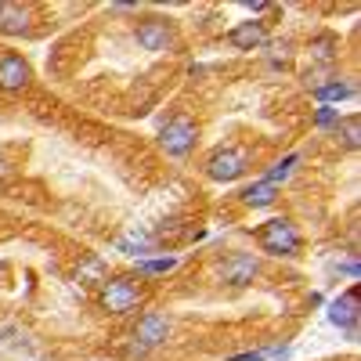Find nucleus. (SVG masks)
<instances>
[{"instance_id":"f257e3e1","label":"nucleus","mask_w":361,"mask_h":361,"mask_svg":"<svg viewBox=\"0 0 361 361\" xmlns=\"http://www.w3.org/2000/svg\"><path fill=\"white\" fill-rule=\"evenodd\" d=\"M257 246L271 257H300L304 250V235L289 217H271L257 228Z\"/></svg>"},{"instance_id":"f03ea898","label":"nucleus","mask_w":361,"mask_h":361,"mask_svg":"<svg viewBox=\"0 0 361 361\" xmlns=\"http://www.w3.org/2000/svg\"><path fill=\"white\" fill-rule=\"evenodd\" d=\"M199 145V123L188 116V112H177L166 119V127L159 130V148L173 159H185L192 156V148Z\"/></svg>"},{"instance_id":"7ed1b4c3","label":"nucleus","mask_w":361,"mask_h":361,"mask_svg":"<svg viewBox=\"0 0 361 361\" xmlns=\"http://www.w3.org/2000/svg\"><path fill=\"white\" fill-rule=\"evenodd\" d=\"M246 170H250V156L243 152V148H231V145L214 148L209 159H206V177L217 180V185H231V180H238Z\"/></svg>"},{"instance_id":"20e7f679","label":"nucleus","mask_w":361,"mask_h":361,"mask_svg":"<svg viewBox=\"0 0 361 361\" xmlns=\"http://www.w3.org/2000/svg\"><path fill=\"white\" fill-rule=\"evenodd\" d=\"M98 300L109 314H130L141 304V286L134 279H105Z\"/></svg>"},{"instance_id":"39448f33","label":"nucleus","mask_w":361,"mask_h":361,"mask_svg":"<svg viewBox=\"0 0 361 361\" xmlns=\"http://www.w3.org/2000/svg\"><path fill=\"white\" fill-rule=\"evenodd\" d=\"M134 40H137V47H141V51H152V54L170 51V47H173V25H170V18L148 15V18H141V22H137Z\"/></svg>"},{"instance_id":"423d86ee","label":"nucleus","mask_w":361,"mask_h":361,"mask_svg":"<svg viewBox=\"0 0 361 361\" xmlns=\"http://www.w3.org/2000/svg\"><path fill=\"white\" fill-rule=\"evenodd\" d=\"M257 275H260V260H257L253 253H231V257L221 264V282L231 286V289L253 286Z\"/></svg>"},{"instance_id":"0eeeda50","label":"nucleus","mask_w":361,"mask_h":361,"mask_svg":"<svg viewBox=\"0 0 361 361\" xmlns=\"http://www.w3.org/2000/svg\"><path fill=\"white\" fill-rule=\"evenodd\" d=\"M361 296H357V286H350L343 296H336L333 304H329V322H333L336 329H343V333L357 336V318H361Z\"/></svg>"},{"instance_id":"6e6552de","label":"nucleus","mask_w":361,"mask_h":361,"mask_svg":"<svg viewBox=\"0 0 361 361\" xmlns=\"http://www.w3.org/2000/svg\"><path fill=\"white\" fill-rule=\"evenodd\" d=\"M166 336H170V318H166V314H159V311H145V314L137 318L134 340H137L141 350H152V347L166 343Z\"/></svg>"},{"instance_id":"1a4fd4ad","label":"nucleus","mask_w":361,"mask_h":361,"mask_svg":"<svg viewBox=\"0 0 361 361\" xmlns=\"http://www.w3.org/2000/svg\"><path fill=\"white\" fill-rule=\"evenodd\" d=\"M29 80H33V69H29V62L22 54H4L0 58V90H25Z\"/></svg>"},{"instance_id":"9d476101","label":"nucleus","mask_w":361,"mask_h":361,"mask_svg":"<svg viewBox=\"0 0 361 361\" xmlns=\"http://www.w3.org/2000/svg\"><path fill=\"white\" fill-rule=\"evenodd\" d=\"M228 44L235 51H257L267 44V25L260 18H250V22H238L231 33H228Z\"/></svg>"},{"instance_id":"9b49d317","label":"nucleus","mask_w":361,"mask_h":361,"mask_svg":"<svg viewBox=\"0 0 361 361\" xmlns=\"http://www.w3.org/2000/svg\"><path fill=\"white\" fill-rule=\"evenodd\" d=\"M29 22H33V11H29L25 4H11V0H0V33L22 37V33H29Z\"/></svg>"},{"instance_id":"f8f14e48","label":"nucleus","mask_w":361,"mask_h":361,"mask_svg":"<svg viewBox=\"0 0 361 361\" xmlns=\"http://www.w3.org/2000/svg\"><path fill=\"white\" fill-rule=\"evenodd\" d=\"M314 102H322V105H340V102H347V98H354L357 94V87L350 83V80H325V83H318L314 90Z\"/></svg>"},{"instance_id":"ddd939ff","label":"nucleus","mask_w":361,"mask_h":361,"mask_svg":"<svg viewBox=\"0 0 361 361\" xmlns=\"http://www.w3.org/2000/svg\"><path fill=\"white\" fill-rule=\"evenodd\" d=\"M238 195H243V202L253 206V209H264V206H275L279 202V188L267 185V180H253V185H246Z\"/></svg>"},{"instance_id":"4468645a","label":"nucleus","mask_w":361,"mask_h":361,"mask_svg":"<svg viewBox=\"0 0 361 361\" xmlns=\"http://www.w3.org/2000/svg\"><path fill=\"white\" fill-rule=\"evenodd\" d=\"M336 130L343 134V145L347 148H357L361 145V119L357 116H343L340 123H336Z\"/></svg>"},{"instance_id":"2eb2a0df","label":"nucleus","mask_w":361,"mask_h":361,"mask_svg":"<svg viewBox=\"0 0 361 361\" xmlns=\"http://www.w3.org/2000/svg\"><path fill=\"white\" fill-rule=\"evenodd\" d=\"M333 47H336V37H333V33H322V37H318V40L311 44V54L318 58V62H329V58L336 54Z\"/></svg>"},{"instance_id":"dca6fc26","label":"nucleus","mask_w":361,"mask_h":361,"mask_svg":"<svg viewBox=\"0 0 361 361\" xmlns=\"http://www.w3.org/2000/svg\"><path fill=\"white\" fill-rule=\"evenodd\" d=\"M293 166H296V156H286L282 163H275V170H271V173H267L264 180H267V185H275V188H279L282 180H286V177L293 173Z\"/></svg>"},{"instance_id":"f3484780","label":"nucleus","mask_w":361,"mask_h":361,"mask_svg":"<svg viewBox=\"0 0 361 361\" xmlns=\"http://www.w3.org/2000/svg\"><path fill=\"white\" fill-rule=\"evenodd\" d=\"M336 123H340V109L322 105V109L314 112V127H318V130H329V127H336Z\"/></svg>"},{"instance_id":"a211bd4d","label":"nucleus","mask_w":361,"mask_h":361,"mask_svg":"<svg viewBox=\"0 0 361 361\" xmlns=\"http://www.w3.org/2000/svg\"><path fill=\"white\" fill-rule=\"evenodd\" d=\"M173 267H177L173 257H166V260H145V264H141L145 275H159V271H173Z\"/></svg>"}]
</instances>
